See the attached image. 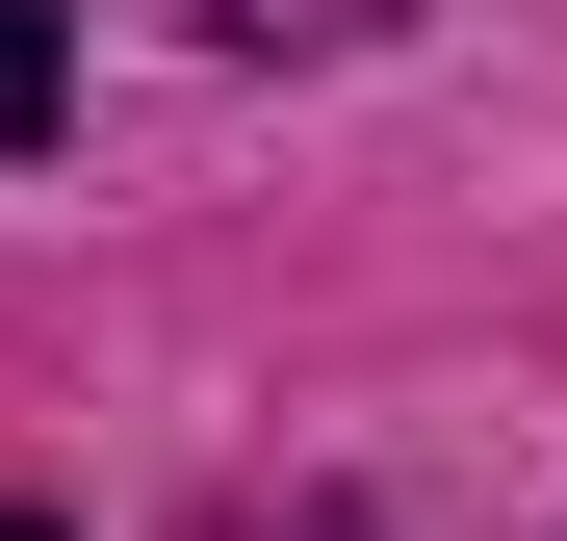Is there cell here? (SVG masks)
<instances>
[{"label":"cell","mask_w":567,"mask_h":541,"mask_svg":"<svg viewBox=\"0 0 567 541\" xmlns=\"http://www.w3.org/2000/svg\"><path fill=\"white\" fill-rule=\"evenodd\" d=\"M0 541H52V516H0Z\"/></svg>","instance_id":"cell-2"},{"label":"cell","mask_w":567,"mask_h":541,"mask_svg":"<svg viewBox=\"0 0 567 541\" xmlns=\"http://www.w3.org/2000/svg\"><path fill=\"white\" fill-rule=\"evenodd\" d=\"M52 104H78V0H0V155H27Z\"/></svg>","instance_id":"cell-1"}]
</instances>
